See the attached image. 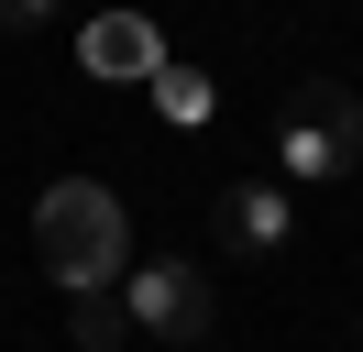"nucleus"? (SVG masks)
Returning <instances> with one entry per match:
<instances>
[{
    "mask_svg": "<svg viewBox=\"0 0 363 352\" xmlns=\"http://www.w3.org/2000/svg\"><path fill=\"white\" fill-rule=\"evenodd\" d=\"M33 253H45V275L67 297H99V286L133 275V220H121V198L99 176H55L33 198Z\"/></svg>",
    "mask_w": 363,
    "mask_h": 352,
    "instance_id": "nucleus-1",
    "label": "nucleus"
},
{
    "mask_svg": "<svg viewBox=\"0 0 363 352\" xmlns=\"http://www.w3.org/2000/svg\"><path fill=\"white\" fill-rule=\"evenodd\" d=\"M363 165V99L341 77H308L275 121V187H341Z\"/></svg>",
    "mask_w": 363,
    "mask_h": 352,
    "instance_id": "nucleus-2",
    "label": "nucleus"
},
{
    "mask_svg": "<svg viewBox=\"0 0 363 352\" xmlns=\"http://www.w3.org/2000/svg\"><path fill=\"white\" fill-rule=\"evenodd\" d=\"M121 319H133L143 341H209V330H220V286H209L199 264L155 253V264L121 275Z\"/></svg>",
    "mask_w": 363,
    "mask_h": 352,
    "instance_id": "nucleus-3",
    "label": "nucleus"
},
{
    "mask_svg": "<svg viewBox=\"0 0 363 352\" xmlns=\"http://www.w3.org/2000/svg\"><path fill=\"white\" fill-rule=\"evenodd\" d=\"M209 231H220V253L264 264V253H286V242H297V198L275 187V176H231V187L209 198Z\"/></svg>",
    "mask_w": 363,
    "mask_h": 352,
    "instance_id": "nucleus-4",
    "label": "nucleus"
},
{
    "mask_svg": "<svg viewBox=\"0 0 363 352\" xmlns=\"http://www.w3.org/2000/svg\"><path fill=\"white\" fill-rule=\"evenodd\" d=\"M77 66H89V77H155V66H165V33L143 11H99L89 33H77Z\"/></svg>",
    "mask_w": 363,
    "mask_h": 352,
    "instance_id": "nucleus-5",
    "label": "nucleus"
},
{
    "mask_svg": "<svg viewBox=\"0 0 363 352\" xmlns=\"http://www.w3.org/2000/svg\"><path fill=\"white\" fill-rule=\"evenodd\" d=\"M67 330H77V352H121V341H133V319H121V286L67 297Z\"/></svg>",
    "mask_w": 363,
    "mask_h": 352,
    "instance_id": "nucleus-6",
    "label": "nucleus"
},
{
    "mask_svg": "<svg viewBox=\"0 0 363 352\" xmlns=\"http://www.w3.org/2000/svg\"><path fill=\"white\" fill-rule=\"evenodd\" d=\"M143 88H155V110H165V121H187V132L209 121V77H199V66H177V55H165Z\"/></svg>",
    "mask_w": 363,
    "mask_h": 352,
    "instance_id": "nucleus-7",
    "label": "nucleus"
},
{
    "mask_svg": "<svg viewBox=\"0 0 363 352\" xmlns=\"http://www.w3.org/2000/svg\"><path fill=\"white\" fill-rule=\"evenodd\" d=\"M67 0H0V33H33V22H55Z\"/></svg>",
    "mask_w": 363,
    "mask_h": 352,
    "instance_id": "nucleus-8",
    "label": "nucleus"
}]
</instances>
